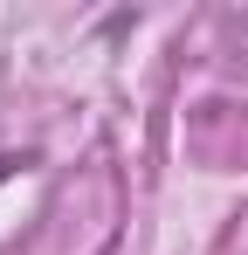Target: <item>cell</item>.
Wrapping results in <instances>:
<instances>
[{
    "mask_svg": "<svg viewBox=\"0 0 248 255\" xmlns=\"http://www.w3.org/2000/svg\"><path fill=\"white\" fill-rule=\"evenodd\" d=\"M14 166H21V159H0V179H7V172H14Z\"/></svg>",
    "mask_w": 248,
    "mask_h": 255,
    "instance_id": "obj_1",
    "label": "cell"
}]
</instances>
